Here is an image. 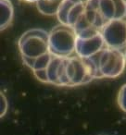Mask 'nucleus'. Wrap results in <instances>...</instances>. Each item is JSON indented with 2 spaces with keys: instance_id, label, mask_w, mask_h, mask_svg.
Listing matches in <instances>:
<instances>
[{
  "instance_id": "f257e3e1",
  "label": "nucleus",
  "mask_w": 126,
  "mask_h": 135,
  "mask_svg": "<svg viewBox=\"0 0 126 135\" xmlns=\"http://www.w3.org/2000/svg\"><path fill=\"white\" fill-rule=\"evenodd\" d=\"M89 58L96 66V79L119 77L126 67L125 55L120 49L105 47Z\"/></svg>"
},
{
  "instance_id": "f03ea898",
  "label": "nucleus",
  "mask_w": 126,
  "mask_h": 135,
  "mask_svg": "<svg viewBox=\"0 0 126 135\" xmlns=\"http://www.w3.org/2000/svg\"><path fill=\"white\" fill-rule=\"evenodd\" d=\"M49 52L58 56H71L76 49L78 35L74 27L70 25H56L49 32Z\"/></svg>"
},
{
  "instance_id": "7ed1b4c3",
  "label": "nucleus",
  "mask_w": 126,
  "mask_h": 135,
  "mask_svg": "<svg viewBox=\"0 0 126 135\" xmlns=\"http://www.w3.org/2000/svg\"><path fill=\"white\" fill-rule=\"evenodd\" d=\"M65 74L69 87H75L86 84L96 79V69L91 58L81 57L76 55L66 56Z\"/></svg>"
},
{
  "instance_id": "20e7f679",
  "label": "nucleus",
  "mask_w": 126,
  "mask_h": 135,
  "mask_svg": "<svg viewBox=\"0 0 126 135\" xmlns=\"http://www.w3.org/2000/svg\"><path fill=\"white\" fill-rule=\"evenodd\" d=\"M49 34L42 29H32L25 32L18 42L22 57L37 58L49 52Z\"/></svg>"
},
{
  "instance_id": "39448f33",
  "label": "nucleus",
  "mask_w": 126,
  "mask_h": 135,
  "mask_svg": "<svg viewBox=\"0 0 126 135\" xmlns=\"http://www.w3.org/2000/svg\"><path fill=\"white\" fill-rule=\"evenodd\" d=\"M100 32L107 47L120 50L126 48V18L109 21Z\"/></svg>"
},
{
  "instance_id": "423d86ee",
  "label": "nucleus",
  "mask_w": 126,
  "mask_h": 135,
  "mask_svg": "<svg viewBox=\"0 0 126 135\" xmlns=\"http://www.w3.org/2000/svg\"><path fill=\"white\" fill-rule=\"evenodd\" d=\"M107 47L101 32L90 37H78L76 43V55L81 57L89 58Z\"/></svg>"
},
{
  "instance_id": "0eeeda50",
  "label": "nucleus",
  "mask_w": 126,
  "mask_h": 135,
  "mask_svg": "<svg viewBox=\"0 0 126 135\" xmlns=\"http://www.w3.org/2000/svg\"><path fill=\"white\" fill-rule=\"evenodd\" d=\"M97 10L106 21L117 19L116 0H99Z\"/></svg>"
},
{
  "instance_id": "6e6552de",
  "label": "nucleus",
  "mask_w": 126,
  "mask_h": 135,
  "mask_svg": "<svg viewBox=\"0 0 126 135\" xmlns=\"http://www.w3.org/2000/svg\"><path fill=\"white\" fill-rule=\"evenodd\" d=\"M1 6V31H5L12 22L14 16V8L10 0H0Z\"/></svg>"
},
{
  "instance_id": "1a4fd4ad",
  "label": "nucleus",
  "mask_w": 126,
  "mask_h": 135,
  "mask_svg": "<svg viewBox=\"0 0 126 135\" xmlns=\"http://www.w3.org/2000/svg\"><path fill=\"white\" fill-rule=\"evenodd\" d=\"M61 2L51 1V0H38L36 2V6L40 13L44 15L57 16Z\"/></svg>"
},
{
  "instance_id": "9d476101",
  "label": "nucleus",
  "mask_w": 126,
  "mask_h": 135,
  "mask_svg": "<svg viewBox=\"0 0 126 135\" xmlns=\"http://www.w3.org/2000/svg\"><path fill=\"white\" fill-rule=\"evenodd\" d=\"M54 55L50 52H47L46 54L43 55V56H39V57L35 58L34 59V67H32V70H45L48 65L50 64L52 57Z\"/></svg>"
},
{
  "instance_id": "9b49d317",
  "label": "nucleus",
  "mask_w": 126,
  "mask_h": 135,
  "mask_svg": "<svg viewBox=\"0 0 126 135\" xmlns=\"http://www.w3.org/2000/svg\"><path fill=\"white\" fill-rule=\"evenodd\" d=\"M117 103L119 105V107L124 113H126V83L122 85L119 91L118 96H117Z\"/></svg>"
},
{
  "instance_id": "f8f14e48",
  "label": "nucleus",
  "mask_w": 126,
  "mask_h": 135,
  "mask_svg": "<svg viewBox=\"0 0 126 135\" xmlns=\"http://www.w3.org/2000/svg\"><path fill=\"white\" fill-rule=\"evenodd\" d=\"M34 74L35 75V77L39 80L40 81L44 83H48V78H47V72L46 69L45 70H34Z\"/></svg>"
},
{
  "instance_id": "ddd939ff",
  "label": "nucleus",
  "mask_w": 126,
  "mask_h": 135,
  "mask_svg": "<svg viewBox=\"0 0 126 135\" xmlns=\"http://www.w3.org/2000/svg\"><path fill=\"white\" fill-rule=\"evenodd\" d=\"M0 99H1V118L4 117L7 113V110H8V99H7L6 95L1 92L0 94Z\"/></svg>"
},
{
  "instance_id": "4468645a",
  "label": "nucleus",
  "mask_w": 126,
  "mask_h": 135,
  "mask_svg": "<svg viewBox=\"0 0 126 135\" xmlns=\"http://www.w3.org/2000/svg\"><path fill=\"white\" fill-rule=\"evenodd\" d=\"M24 1H26V2H30V3H36L38 0H24Z\"/></svg>"
},
{
  "instance_id": "2eb2a0df",
  "label": "nucleus",
  "mask_w": 126,
  "mask_h": 135,
  "mask_svg": "<svg viewBox=\"0 0 126 135\" xmlns=\"http://www.w3.org/2000/svg\"><path fill=\"white\" fill-rule=\"evenodd\" d=\"M80 1H82V2H83V3H85H85H86L87 1H88V0H80Z\"/></svg>"
},
{
  "instance_id": "dca6fc26",
  "label": "nucleus",
  "mask_w": 126,
  "mask_h": 135,
  "mask_svg": "<svg viewBox=\"0 0 126 135\" xmlns=\"http://www.w3.org/2000/svg\"><path fill=\"white\" fill-rule=\"evenodd\" d=\"M51 1H57V2H61L62 0H51Z\"/></svg>"
},
{
  "instance_id": "f3484780",
  "label": "nucleus",
  "mask_w": 126,
  "mask_h": 135,
  "mask_svg": "<svg viewBox=\"0 0 126 135\" xmlns=\"http://www.w3.org/2000/svg\"><path fill=\"white\" fill-rule=\"evenodd\" d=\"M124 55H125V57H126V48H125V52H124Z\"/></svg>"
}]
</instances>
